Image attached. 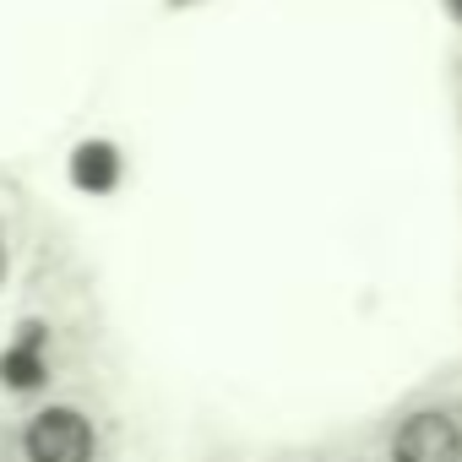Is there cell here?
I'll return each mask as SVG.
<instances>
[{"label": "cell", "mask_w": 462, "mask_h": 462, "mask_svg": "<svg viewBox=\"0 0 462 462\" xmlns=\"http://www.w3.org/2000/svg\"><path fill=\"white\" fill-rule=\"evenodd\" d=\"M392 462H462L457 419L451 413H413L392 440Z\"/></svg>", "instance_id": "2"}, {"label": "cell", "mask_w": 462, "mask_h": 462, "mask_svg": "<svg viewBox=\"0 0 462 462\" xmlns=\"http://www.w3.org/2000/svg\"><path fill=\"white\" fill-rule=\"evenodd\" d=\"M0 278H6V245H0Z\"/></svg>", "instance_id": "5"}, {"label": "cell", "mask_w": 462, "mask_h": 462, "mask_svg": "<svg viewBox=\"0 0 462 462\" xmlns=\"http://www.w3.org/2000/svg\"><path fill=\"white\" fill-rule=\"evenodd\" d=\"M71 174H77L82 190H115V180H120V158H115L109 142H88V147H77Z\"/></svg>", "instance_id": "4"}, {"label": "cell", "mask_w": 462, "mask_h": 462, "mask_svg": "<svg viewBox=\"0 0 462 462\" xmlns=\"http://www.w3.org/2000/svg\"><path fill=\"white\" fill-rule=\"evenodd\" d=\"M28 462H93V424L77 408H44L23 435Z\"/></svg>", "instance_id": "1"}, {"label": "cell", "mask_w": 462, "mask_h": 462, "mask_svg": "<svg viewBox=\"0 0 462 462\" xmlns=\"http://www.w3.org/2000/svg\"><path fill=\"white\" fill-rule=\"evenodd\" d=\"M50 375V365H44V343H39V332L28 327V337L17 343V348H6V354H0V381H6V386H39Z\"/></svg>", "instance_id": "3"}]
</instances>
